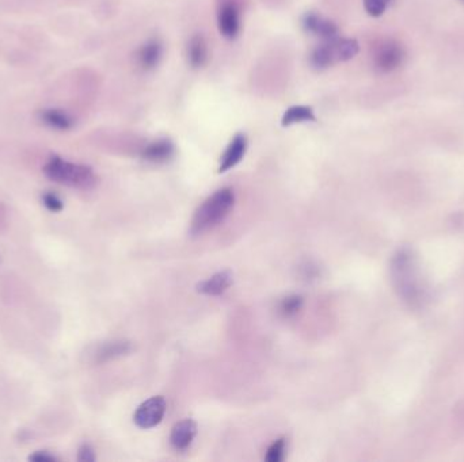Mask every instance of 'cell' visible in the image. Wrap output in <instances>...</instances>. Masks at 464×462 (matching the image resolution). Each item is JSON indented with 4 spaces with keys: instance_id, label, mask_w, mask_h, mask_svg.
<instances>
[{
    "instance_id": "6da1fadb",
    "label": "cell",
    "mask_w": 464,
    "mask_h": 462,
    "mask_svg": "<svg viewBox=\"0 0 464 462\" xmlns=\"http://www.w3.org/2000/svg\"><path fill=\"white\" fill-rule=\"evenodd\" d=\"M43 171L50 180L69 187L89 190L96 185V176L93 168L84 164L67 161L57 155L49 158Z\"/></svg>"
},
{
    "instance_id": "7a4b0ae2",
    "label": "cell",
    "mask_w": 464,
    "mask_h": 462,
    "mask_svg": "<svg viewBox=\"0 0 464 462\" xmlns=\"http://www.w3.org/2000/svg\"><path fill=\"white\" fill-rule=\"evenodd\" d=\"M235 204V195L231 189H222L212 194L194 213L191 226L192 235H200L222 223Z\"/></svg>"
},
{
    "instance_id": "3957f363",
    "label": "cell",
    "mask_w": 464,
    "mask_h": 462,
    "mask_svg": "<svg viewBox=\"0 0 464 462\" xmlns=\"http://www.w3.org/2000/svg\"><path fill=\"white\" fill-rule=\"evenodd\" d=\"M404 57H406V52L400 44L394 41H387L376 50L373 63H375V68L379 72L387 74L403 64Z\"/></svg>"
},
{
    "instance_id": "277c9868",
    "label": "cell",
    "mask_w": 464,
    "mask_h": 462,
    "mask_svg": "<svg viewBox=\"0 0 464 462\" xmlns=\"http://www.w3.org/2000/svg\"><path fill=\"white\" fill-rule=\"evenodd\" d=\"M164 412H166L164 398L160 396L149 398L137 408L135 414V423L140 429H152L162 422Z\"/></svg>"
},
{
    "instance_id": "5b68a950",
    "label": "cell",
    "mask_w": 464,
    "mask_h": 462,
    "mask_svg": "<svg viewBox=\"0 0 464 462\" xmlns=\"http://www.w3.org/2000/svg\"><path fill=\"white\" fill-rule=\"evenodd\" d=\"M302 25L307 33H311L324 41H333L338 38L339 29L330 19H326L315 13H307L302 18Z\"/></svg>"
},
{
    "instance_id": "8992f818",
    "label": "cell",
    "mask_w": 464,
    "mask_h": 462,
    "mask_svg": "<svg viewBox=\"0 0 464 462\" xmlns=\"http://www.w3.org/2000/svg\"><path fill=\"white\" fill-rule=\"evenodd\" d=\"M219 32L227 40H234L240 32V14L237 4L225 3L217 16Z\"/></svg>"
},
{
    "instance_id": "52a82bcc",
    "label": "cell",
    "mask_w": 464,
    "mask_h": 462,
    "mask_svg": "<svg viewBox=\"0 0 464 462\" xmlns=\"http://www.w3.org/2000/svg\"><path fill=\"white\" fill-rule=\"evenodd\" d=\"M247 149V139L243 133H238L234 136L231 143L228 144L227 149L220 160L219 173H225L239 164Z\"/></svg>"
},
{
    "instance_id": "ba28073f",
    "label": "cell",
    "mask_w": 464,
    "mask_h": 462,
    "mask_svg": "<svg viewBox=\"0 0 464 462\" xmlns=\"http://www.w3.org/2000/svg\"><path fill=\"white\" fill-rule=\"evenodd\" d=\"M163 57V45L159 40H149L143 44L137 53L136 60L143 71H151L159 65Z\"/></svg>"
},
{
    "instance_id": "9c48e42d",
    "label": "cell",
    "mask_w": 464,
    "mask_h": 462,
    "mask_svg": "<svg viewBox=\"0 0 464 462\" xmlns=\"http://www.w3.org/2000/svg\"><path fill=\"white\" fill-rule=\"evenodd\" d=\"M176 154V146L174 144L171 143L169 139H160L154 143L147 145L143 152H142V158L145 161L149 163H166L171 159Z\"/></svg>"
},
{
    "instance_id": "30bf717a",
    "label": "cell",
    "mask_w": 464,
    "mask_h": 462,
    "mask_svg": "<svg viewBox=\"0 0 464 462\" xmlns=\"http://www.w3.org/2000/svg\"><path fill=\"white\" fill-rule=\"evenodd\" d=\"M197 432V426L191 419L181 420L176 423L174 429L171 431V445L176 447V450H185L192 445L193 439Z\"/></svg>"
},
{
    "instance_id": "8fae6325",
    "label": "cell",
    "mask_w": 464,
    "mask_h": 462,
    "mask_svg": "<svg viewBox=\"0 0 464 462\" xmlns=\"http://www.w3.org/2000/svg\"><path fill=\"white\" fill-rule=\"evenodd\" d=\"M234 279H232V274L230 271H220L217 274H215L213 277H210L207 281L201 282L197 290L203 294L207 296H220L223 294L225 290H228V287L232 285Z\"/></svg>"
},
{
    "instance_id": "7c38bea8",
    "label": "cell",
    "mask_w": 464,
    "mask_h": 462,
    "mask_svg": "<svg viewBox=\"0 0 464 462\" xmlns=\"http://www.w3.org/2000/svg\"><path fill=\"white\" fill-rule=\"evenodd\" d=\"M38 118L43 124L56 130H69L74 128V118L60 109H44L38 112Z\"/></svg>"
},
{
    "instance_id": "4fadbf2b",
    "label": "cell",
    "mask_w": 464,
    "mask_h": 462,
    "mask_svg": "<svg viewBox=\"0 0 464 462\" xmlns=\"http://www.w3.org/2000/svg\"><path fill=\"white\" fill-rule=\"evenodd\" d=\"M188 62L194 69H198L208 62L207 41L201 34L193 35L188 44Z\"/></svg>"
},
{
    "instance_id": "5bb4252c",
    "label": "cell",
    "mask_w": 464,
    "mask_h": 462,
    "mask_svg": "<svg viewBox=\"0 0 464 462\" xmlns=\"http://www.w3.org/2000/svg\"><path fill=\"white\" fill-rule=\"evenodd\" d=\"M330 45L333 49L336 63L352 60L354 56H357V53L360 50V45H358L357 40H354V38H339L338 37L336 40L330 41Z\"/></svg>"
},
{
    "instance_id": "9a60e30c",
    "label": "cell",
    "mask_w": 464,
    "mask_h": 462,
    "mask_svg": "<svg viewBox=\"0 0 464 462\" xmlns=\"http://www.w3.org/2000/svg\"><path fill=\"white\" fill-rule=\"evenodd\" d=\"M317 117L314 114V110L310 106H290L287 109V112H284L283 118H281V125L285 127H290L295 124H303V122H315Z\"/></svg>"
},
{
    "instance_id": "2e32d148",
    "label": "cell",
    "mask_w": 464,
    "mask_h": 462,
    "mask_svg": "<svg viewBox=\"0 0 464 462\" xmlns=\"http://www.w3.org/2000/svg\"><path fill=\"white\" fill-rule=\"evenodd\" d=\"M310 63L318 71L327 69L332 65L336 64V59H334V54H333V49L330 45V41H326L324 44L317 47L311 52Z\"/></svg>"
},
{
    "instance_id": "e0dca14e",
    "label": "cell",
    "mask_w": 464,
    "mask_h": 462,
    "mask_svg": "<svg viewBox=\"0 0 464 462\" xmlns=\"http://www.w3.org/2000/svg\"><path fill=\"white\" fill-rule=\"evenodd\" d=\"M130 351V345L127 342H111L103 345L99 350L96 352V358L98 362H105L113 358L121 357Z\"/></svg>"
},
{
    "instance_id": "ac0fdd59",
    "label": "cell",
    "mask_w": 464,
    "mask_h": 462,
    "mask_svg": "<svg viewBox=\"0 0 464 462\" xmlns=\"http://www.w3.org/2000/svg\"><path fill=\"white\" fill-rule=\"evenodd\" d=\"M303 306V299L300 296H290L283 300V303L280 304V312L284 316H292L295 313H298Z\"/></svg>"
},
{
    "instance_id": "d6986e66",
    "label": "cell",
    "mask_w": 464,
    "mask_h": 462,
    "mask_svg": "<svg viewBox=\"0 0 464 462\" xmlns=\"http://www.w3.org/2000/svg\"><path fill=\"white\" fill-rule=\"evenodd\" d=\"M391 1L392 0H364V8L369 16L379 18L385 14Z\"/></svg>"
},
{
    "instance_id": "ffe728a7",
    "label": "cell",
    "mask_w": 464,
    "mask_h": 462,
    "mask_svg": "<svg viewBox=\"0 0 464 462\" xmlns=\"http://www.w3.org/2000/svg\"><path fill=\"white\" fill-rule=\"evenodd\" d=\"M285 456V439H278L268 449L265 460L269 462H280L284 460Z\"/></svg>"
},
{
    "instance_id": "44dd1931",
    "label": "cell",
    "mask_w": 464,
    "mask_h": 462,
    "mask_svg": "<svg viewBox=\"0 0 464 462\" xmlns=\"http://www.w3.org/2000/svg\"><path fill=\"white\" fill-rule=\"evenodd\" d=\"M43 204L50 212H60L64 207L63 201L56 194H53V192H45L43 195Z\"/></svg>"
},
{
    "instance_id": "7402d4cb",
    "label": "cell",
    "mask_w": 464,
    "mask_h": 462,
    "mask_svg": "<svg viewBox=\"0 0 464 462\" xmlns=\"http://www.w3.org/2000/svg\"><path fill=\"white\" fill-rule=\"evenodd\" d=\"M78 461L93 462L96 461V454L93 447L89 445H83L78 451Z\"/></svg>"
},
{
    "instance_id": "603a6c76",
    "label": "cell",
    "mask_w": 464,
    "mask_h": 462,
    "mask_svg": "<svg viewBox=\"0 0 464 462\" xmlns=\"http://www.w3.org/2000/svg\"><path fill=\"white\" fill-rule=\"evenodd\" d=\"M29 460L35 462H53L56 461V457L49 454L48 451H35L29 457Z\"/></svg>"
}]
</instances>
